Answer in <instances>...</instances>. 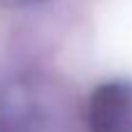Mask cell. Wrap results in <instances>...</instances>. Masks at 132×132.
I'll list each match as a JSON object with an SVG mask.
<instances>
[{
    "mask_svg": "<svg viewBox=\"0 0 132 132\" xmlns=\"http://www.w3.org/2000/svg\"><path fill=\"white\" fill-rule=\"evenodd\" d=\"M86 118L90 132H132V84L109 81L97 86Z\"/></svg>",
    "mask_w": 132,
    "mask_h": 132,
    "instance_id": "obj_1",
    "label": "cell"
},
{
    "mask_svg": "<svg viewBox=\"0 0 132 132\" xmlns=\"http://www.w3.org/2000/svg\"><path fill=\"white\" fill-rule=\"evenodd\" d=\"M2 2H9V5H28V2H37V0H2Z\"/></svg>",
    "mask_w": 132,
    "mask_h": 132,
    "instance_id": "obj_2",
    "label": "cell"
}]
</instances>
